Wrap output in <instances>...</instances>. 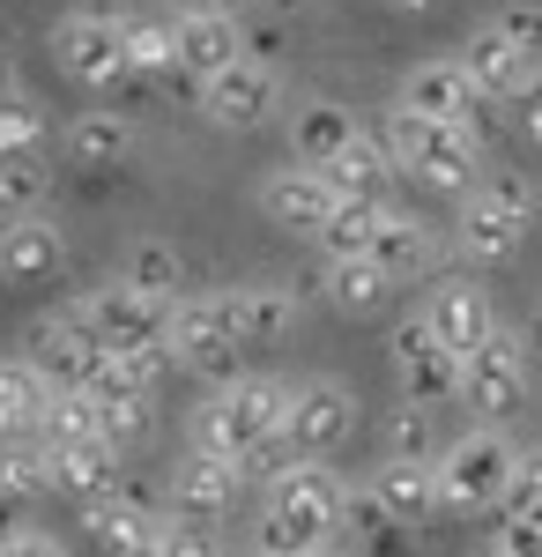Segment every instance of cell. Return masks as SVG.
<instances>
[{
	"label": "cell",
	"mask_w": 542,
	"mask_h": 557,
	"mask_svg": "<svg viewBox=\"0 0 542 557\" xmlns=\"http://www.w3.org/2000/svg\"><path fill=\"white\" fill-rule=\"evenodd\" d=\"M454 60L468 67V83L483 89V104H513V97H520V83L535 75V60H528L520 45L505 38L498 23H476V30H468V45H460Z\"/></svg>",
	"instance_id": "603a6c76"
},
{
	"label": "cell",
	"mask_w": 542,
	"mask_h": 557,
	"mask_svg": "<svg viewBox=\"0 0 542 557\" xmlns=\"http://www.w3.org/2000/svg\"><path fill=\"white\" fill-rule=\"evenodd\" d=\"M0 157H45V112L30 89H0Z\"/></svg>",
	"instance_id": "836d02e7"
},
{
	"label": "cell",
	"mask_w": 542,
	"mask_h": 557,
	"mask_svg": "<svg viewBox=\"0 0 542 557\" xmlns=\"http://www.w3.org/2000/svg\"><path fill=\"white\" fill-rule=\"evenodd\" d=\"M260 8H305V0H260Z\"/></svg>",
	"instance_id": "ee69618b"
},
{
	"label": "cell",
	"mask_w": 542,
	"mask_h": 557,
	"mask_svg": "<svg viewBox=\"0 0 542 557\" xmlns=\"http://www.w3.org/2000/svg\"><path fill=\"white\" fill-rule=\"evenodd\" d=\"M38 446H45V491L75 498L83 513L126 491V461L112 446H60V438H38Z\"/></svg>",
	"instance_id": "2e32d148"
},
{
	"label": "cell",
	"mask_w": 542,
	"mask_h": 557,
	"mask_svg": "<svg viewBox=\"0 0 542 557\" xmlns=\"http://www.w3.org/2000/svg\"><path fill=\"white\" fill-rule=\"evenodd\" d=\"M513 120H520V134H528V141H542V67L520 83V97H513Z\"/></svg>",
	"instance_id": "ab89813d"
},
{
	"label": "cell",
	"mask_w": 542,
	"mask_h": 557,
	"mask_svg": "<svg viewBox=\"0 0 542 557\" xmlns=\"http://www.w3.org/2000/svg\"><path fill=\"white\" fill-rule=\"evenodd\" d=\"M164 557H223V543H215L209 528H194V520H171L164 528Z\"/></svg>",
	"instance_id": "f35d334b"
},
{
	"label": "cell",
	"mask_w": 542,
	"mask_h": 557,
	"mask_svg": "<svg viewBox=\"0 0 542 557\" xmlns=\"http://www.w3.org/2000/svg\"><path fill=\"white\" fill-rule=\"evenodd\" d=\"M349 134H357L349 104H334V97H297V112H291V164H312V172H320Z\"/></svg>",
	"instance_id": "83f0119b"
},
{
	"label": "cell",
	"mask_w": 542,
	"mask_h": 557,
	"mask_svg": "<svg viewBox=\"0 0 542 557\" xmlns=\"http://www.w3.org/2000/svg\"><path fill=\"white\" fill-rule=\"evenodd\" d=\"M365 260H372L386 283H409V275H423V268L439 260V231H431L417 209L386 201V209H379V223H372V246H365Z\"/></svg>",
	"instance_id": "ffe728a7"
},
{
	"label": "cell",
	"mask_w": 542,
	"mask_h": 557,
	"mask_svg": "<svg viewBox=\"0 0 542 557\" xmlns=\"http://www.w3.org/2000/svg\"><path fill=\"white\" fill-rule=\"evenodd\" d=\"M231 60H246V23H223V15H171V67L209 83Z\"/></svg>",
	"instance_id": "cb8c5ba5"
},
{
	"label": "cell",
	"mask_w": 542,
	"mask_h": 557,
	"mask_svg": "<svg viewBox=\"0 0 542 557\" xmlns=\"http://www.w3.org/2000/svg\"><path fill=\"white\" fill-rule=\"evenodd\" d=\"M0 89H8V45H0Z\"/></svg>",
	"instance_id": "f6af8a7d"
},
{
	"label": "cell",
	"mask_w": 542,
	"mask_h": 557,
	"mask_svg": "<svg viewBox=\"0 0 542 557\" xmlns=\"http://www.w3.org/2000/svg\"><path fill=\"white\" fill-rule=\"evenodd\" d=\"M126 75H171V15H120Z\"/></svg>",
	"instance_id": "4dcf8cb0"
},
{
	"label": "cell",
	"mask_w": 542,
	"mask_h": 557,
	"mask_svg": "<svg viewBox=\"0 0 542 557\" xmlns=\"http://www.w3.org/2000/svg\"><path fill=\"white\" fill-rule=\"evenodd\" d=\"M535 231V186L520 172H483L468 194H460V215H454V246L476 268H498L528 246Z\"/></svg>",
	"instance_id": "5b68a950"
},
{
	"label": "cell",
	"mask_w": 542,
	"mask_h": 557,
	"mask_svg": "<svg viewBox=\"0 0 542 557\" xmlns=\"http://www.w3.org/2000/svg\"><path fill=\"white\" fill-rule=\"evenodd\" d=\"M491 23H498L505 38H513V45H520V52H528V60H535V52H542V8H535V0H513V8H498Z\"/></svg>",
	"instance_id": "8d00e7d4"
},
{
	"label": "cell",
	"mask_w": 542,
	"mask_h": 557,
	"mask_svg": "<svg viewBox=\"0 0 542 557\" xmlns=\"http://www.w3.org/2000/svg\"><path fill=\"white\" fill-rule=\"evenodd\" d=\"M238 469L231 461H215V454H178L171 461V520H194V528H215V520L238 506Z\"/></svg>",
	"instance_id": "e0dca14e"
},
{
	"label": "cell",
	"mask_w": 542,
	"mask_h": 557,
	"mask_svg": "<svg viewBox=\"0 0 542 557\" xmlns=\"http://www.w3.org/2000/svg\"><path fill=\"white\" fill-rule=\"evenodd\" d=\"M223 298H231V320H238V343H283L297 327V312H305V290H291V283H238Z\"/></svg>",
	"instance_id": "4316f807"
},
{
	"label": "cell",
	"mask_w": 542,
	"mask_h": 557,
	"mask_svg": "<svg viewBox=\"0 0 542 557\" xmlns=\"http://www.w3.org/2000/svg\"><path fill=\"white\" fill-rule=\"evenodd\" d=\"M460 401H468L483 424H505V417L528 401V343H520L505 320L460 357Z\"/></svg>",
	"instance_id": "ba28073f"
},
{
	"label": "cell",
	"mask_w": 542,
	"mask_h": 557,
	"mask_svg": "<svg viewBox=\"0 0 542 557\" xmlns=\"http://www.w3.org/2000/svg\"><path fill=\"white\" fill-rule=\"evenodd\" d=\"M45 394H52V380H45L30 357H0V446L8 438H38Z\"/></svg>",
	"instance_id": "f1b7e54d"
},
{
	"label": "cell",
	"mask_w": 542,
	"mask_h": 557,
	"mask_svg": "<svg viewBox=\"0 0 542 557\" xmlns=\"http://www.w3.org/2000/svg\"><path fill=\"white\" fill-rule=\"evenodd\" d=\"M357 491H365V498H372L394 528H409V535H417L423 520H439V483H431V461H386V454H379L372 475H365Z\"/></svg>",
	"instance_id": "44dd1931"
},
{
	"label": "cell",
	"mask_w": 542,
	"mask_h": 557,
	"mask_svg": "<svg viewBox=\"0 0 542 557\" xmlns=\"http://www.w3.org/2000/svg\"><path fill=\"white\" fill-rule=\"evenodd\" d=\"M386 364H394V386H402V401H423V409H439V401H460V357L431 327H423L417 312L386 335Z\"/></svg>",
	"instance_id": "9c48e42d"
},
{
	"label": "cell",
	"mask_w": 542,
	"mask_h": 557,
	"mask_svg": "<svg viewBox=\"0 0 542 557\" xmlns=\"http://www.w3.org/2000/svg\"><path fill=\"white\" fill-rule=\"evenodd\" d=\"M394 104L402 112H423V120H446V127H476V134H483V112H491L460 60H417L402 75V89H394Z\"/></svg>",
	"instance_id": "4fadbf2b"
},
{
	"label": "cell",
	"mask_w": 542,
	"mask_h": 557,
	"mask_svg": "<svg viewBox=\"0 0 542 557\" xmlns=\"http://www.w3.org/2000/svg\"><path fill=\"white\" fill-rule=\"evenodd\" d=\"M275 104H283V75H275V60H260V52H246V60H231L223 75H209L201 83V112H209L215 127H268L275 120Z\"/></svg>",
	"instance_id": "8fae6325"
},
{
	"label": "cell",
	"mask_w": 542,
	"mask_h": 557,
	"mask_svg": "<svg viewBox=\"0 0 542 557\" xmlns=\"http://www.w3.org/2000/svg\"><path fill=\"white\" fill-rule=\"evenodd\" d=\"M505 498H542V446H520V469H513Z\"/></svg>",
	"instance_id": "60d3db41"
},
{
	"label": "cell",
	"mask_w": 542,
	"mask_h": 557,
	"mask_svg": "<svg viewBox=\"0 0 542 557\" xmlns=\"http://www.w3.org/2000/svg\"><path fill=\"white\" fill-rule=\"evenodd\" d=\"M67 268V238L60 223H45L38 209L0 223V283H52Z\"/></svg>",
	"instance_id": "d4e9b609"
},
{
	"label": "cell",
	"mask_w": 542,
	"mask_h": 557,
	"mask_svg": "<svg viewBox=\"0 0 542 557\" xmlns=\"http://www.w3.org/2000/svg\"><path fill=\"white\" fill-rule=\"evenodd\" d=\"M238 320H231V298L223 290H186L171 298V320H164V357L186 364V372H215L231 380L238 372Z\"/></svg>",
	"instance_id": "52a82bcc"
},
{
	"label": "cell",
	"mask_w": 542,
	"mask_h": 557,
	"mask_svg": "<svg viewBox=\"0 0 542 557\" xmlns=\"http://www.w3.org/2000/svg\"><path fill=\"white\" fill-rule=\"evenodd\" d=\"M386 8H402V15H423V8H439V0H386Z\"/></svg>",
	"instance_id": "7bdbcfd3"
},
{
	"label": "cell",
	"mask_w": 542,
	"mask_h": 557,
	"mask_svg": "<svg viewBox=\"0 0 542 557\" xmlns=\"http://www.w3.org/2000/svg\"><path fill=\"white\" fill-rule=\"evenodd\" d=\"M126 149H134V127H126L120 112H83V120H67V157L89 164V172H112Z\"/></svg>",
	"instance_id": "f546056e"
},
{
	"label": "cell",
	"mask_w": 542,
	"mask_h": 557,
	"mask_svg": "<svg viewBox=\"0 0 542 557\" xmlns=\"http://www.w3.org/2000/svg\"><path fill=\"white\" fill-rule=\"evenodd\" d=\"M417 320L439 335V343L454 349V357H468V349L483 343L491 327H498V305H491V290L483 283H468V275H446V283H431L417 305Z\"/></svg>",
	"instance_id": "9a60e30c"
},
{
	"label": "cell",
	"mask_w": 542,
	"mask_h": 557,
	"mask_svg": "<svg viewBox=\"0 0 542 557\" xmlns=\"http://www.w3.org/2000/svg\"><path fill=\"white\" fill-rule=\"evenodd\" d=\"M30 364H38L52 386H89V380H97V364H104V343L83 327L75 305H60V312L30 320Z\"/></svg>",
	"instance_id": "5bb4252c"
},
{
	"label": "cell",
	"mask_w": 542,
	"mask_h": 557,
	"mask_svg": "<svg viewBox=\"0 0 542 557\" xmlns=\"http://www.w3.org/2000/svg\"><path fill=\"white\" fill-rule=\"evenodd\" d=\"M386 157H394V172L431 186V194H468L476 178H483V134L476 127H446V120H423V112H386Z\"/></svg>",
	"instance_id": "3957f363"
},
{
	"label": "cell",
	"mask_w": 542,
	"mask_h": 557,
	"mask_svg": "<svg viewBox=\"0 0 542 557\" xmlns=\"http://www.w3.org/2000/svg\"><path fill=\"white\" fill-rule=\"evenodd\" d=\"M52 60H60V67H67L83 89L126 83L120 15H97V8H83V15H60V23H52Z\"/></svg>",
	"instance_id": "7c38bea8"
},
{
	"label": "cell",
	"mask_w": 542,
	"mask_h": 557,
	"mask_svg": "<svg viewBox=\"0 0 542 557\" xmlns=\"http://www.w3.org/2000/svg\"><path fill=\"white\" fill-rule=\"evenodd\" d=\"M260 215H268L275 231H291V238H312L334 215V186L312 172V164H275V172L260 178Z\"/></svg>",
	"instance_id": "ac0fdd59"
},
{
	"label": "cell",
	"mask_w": 542,
	"mask_h": 557,
	"mask_svg": "<svg viewBox=\"0 0 542 557\" xmlns=\"http://www.w3.org/2000/svg\"><path fill=\"white\" fill-rule=\"evenodd\" d=\"M260 0H178V15H223V23H246Z\"/></svg>",
	"instance_id": "b9f144b4"
},
{
	"label": "cell",
	"mask_w": 542,
	"mask_h": 557,
	"mask_svg": "<svg viewBox=\"0 0 542 557\" xmlns=\"http://www.w3.org/2000/svg\"><path fill=\"white\" fill-rule=\"evenodd\" d=\"M372 223H379V209H365V201H334V215L312 231V246H320V260H365Z\"/></svg>",
	"instance_id": "d6a6232c"
},
{
	"label": "cell",
	"mask_w": 542,
	"mask_h": 557,
	"mask_svg": "<svg viewBox=\"0 0 542 557\" xmlns=\"http://www.w3.org/2000/svg\"><path fill=\"white\" fill-rule=\"evenodd\" d=\"M283 394H291V380H275V372H231V380H215V394L194 409V438L186 446L231 461L238 483H268L275 469H291Z\"/></svg>",
	"instance_id": "6da1fadb"
},
{
	"label": "cell",
	"mask_w": 542,
	"mask_h": 557,
	"mask_svg": "<svg viewBox=\"0 0 542 557\" xmlns=\"http://www.w3.org/2000/svg\"><path fill=\"white\" fill-rule=\"evenodd\" d=\"M0 557H67V543L45 528H0Z\"/></svg>",
	"instance_id": "74e56055"
},
{
	"label": "cell",
	"mask_w": 542,
	"mask_h": 557,
	"mask_svg": "<svg viewBox=\"0 0 542 557\" xmlns=\"http://www.w3.org/2000/svg\"><path fill=\"white\" fill-rule=\"evenodd\" d=\"M320 178L334 186V201H365V209H386V201H394V186H402L394 157H386V141L365 134V127H357L328 164H320Z\"/></svg>",
	"instance_id": "d6986e66"
},
{
	"label": "cell",
	"mask_w": 542,
	"mask_h": 557,
	"mask_svg": "<svg viewBox=\"0 0 542 557\" xmlns=\"http://www.w3.org/2000/svg\"><path fill=\"white\" fill-rule=\"evenodd\" d=\"M45 186H52V164L45 157H0V209L30 215Z\"/></svg>",
	"instance_id": "d590c367"
},
{
	"label": "cell",
	"mask_w": 542,
	"mask_h": 557,
	"mask_svg": "<svg viewBox=\"0 0 542 557\" xmlns=\"http://www.w3.org/2000/svg\"><path fill=\"white\" fill-rule=\"evenodd\" d=\"M342 506H349V483L328 461H291L260 483V520H252V550H334L342 535Z\"/></svg>",
	"instance_id": "7a4b0ae2"
},
{
	"label": "cell",
	"mask_w": 542,
	"mask_h": 557,
	"mask_svg": "<svg viewBox=\"0 0 542 557\" xmlns=\"http://www.w3.org/2000/svg\"><path fill=\"white\" fill-rule=\"evenodd\" d=\"M83 312V327L97 335L104 349H141V343H164V320H171V298H149V290H134V283H97L75 298Z\"/></svg>",
	"instance_id": "30bf717a"
},
{
	"label": "cell",
	"mask_w": 542,
	"mask_h": 557,
	"mask_svg": "<svg viewBox=\"0 0 542 557\" xmlns=\"http://www.w3.org/2000/svg\"><path fill=\"white\" fill-rule=\"evenodd\" d=\"M120 283L149 290V298H178V283H186V268H178V246H164V238H141V246L120 260Z\"/></svg>",
	"instance_id": "1f68e13d"
},
{
	"label": "cell",
	"mask_w": 542,
	"mask_h": 557,
	"mask_svg": "<svg viewBox=\"0 0 542 557\" xmlns=\"http://www.w3.org/2000/svg\"><path fill=\"white\" fill-rule=\"evenodd\" d=\"M89 543L104 557H164V528L171 513H157V506H141L134 491H120V498H104V506H89Z\"/></svg>",
	"instance_id": "7402d4cb"
},
{
	"label": "cell",
	"mask_w": 542,
	"mask_h": 557,
	"mask_svg": "<svg viewBox=\"0 0 542 557\" xmlns=\"http://www.w3.org/2000/svg\"><path fill=\"white\" fill-rule=\"evenodd\" d=\"M357 438V394L334 380V372H305L283 394V446L291 461H328Z\"/></svg>",
	"instance_id": "8992f818"
},
{
	"label": "cell",
	"mask_w": 542,
	"mask_h": 557,
	"mask_svg": "<svg viewBox=\"0 0 542 557\" xmlns=\"http://www.w3.org/2000/svg\"><path fill=\"white\" fill-rule=\"evenodd\" d=\"M513 469H520V446H513L498 424H476V431H460V438H446V446L431 454L439 513H491V506H505Z\"/></svg>",
	"instance_id": "277c9868"
},
{
	"label": "cell",
	"mask_w": 542,
	"mask_h": 557,
	"mask_svg": "<svg viewBox=\"0 0 542 557\" xmlns=\"http://www.w3.org/2000/svg\"><path fill=\"white\" fill-rule=\"evenodd\" d=\"M439 454V431H431V409L423 401H402L386 417V461H431Z\"/></svg>",
	"instance_id": "e575fe53"
},
{
	"label": "cell",
	"mask_w": 542,
	"mask_h": 557,
	"mask_svg": "<svg viewBox=\"0 0 542 557\" xmlns=\"http://www.w3.org/2000/svg\"><path fill=\"white\" fill-rule=\"evenodd\" d=\"M305 298L334 305V312H349V320H365V312H379V305L394 298V283L379 275L372 260H320L312 268V283H297Z\"/></svg>",
	"instance_id": "484cf974"
}]
</instances>
